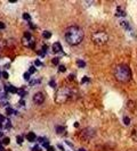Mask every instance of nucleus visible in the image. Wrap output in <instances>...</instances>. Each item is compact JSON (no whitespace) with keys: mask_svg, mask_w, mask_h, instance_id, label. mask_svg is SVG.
Segmentation results:
<instances>
[{"mask_svg":"<svg viewBox=\"0 0 137 151\" xmlns=\"http://www.w3.org/2000/svg\"><path fill=\"white\" fill-rule=\"evenodd\" d=\"M3 77H5V78H8V74H7V72H3Z\"/></svg>","mask_w":137,"mask_h":151,"instance_id":"obj_36","label":"nucleus"},{"mask_svg":"<svg viewBox=\"0 0 137 151\" xmlns=\"http://www.w3.org/2000/svg\"><path fill=\"white\" fill-rule=\"evenodd\" d=\"M34 72H35V67L34 66H31L30 70H29V73H30V74H33Z\"/></svg>","mask_w":137,"mask_h":151,"instance_id":"obj_28","label":"nucleus"},{"mask_svg":"<svg viewBox=\"0 0 137 151\" xmlns=\"http://www.w3.org/2000/svg\"><path fill=\"white\" fill-rule=\"evenodd\" d=\"M115 16L117 17H125L126 16V12H125V8H122V7H118L117 8V12H115Z\"/></svg>","mask_w":137,"mask_h":151,"instance_id":"obj_8","label":"nucleus"},{"mask_svg":"<svg viewBox=\"0 0 137 151\" xmlns=\"http://www.w3.org/2000/svg\"><path fill=\"white\" fill-rule=\"evenodd\" d=\"M43 101H45V96L41 92H38V93H35L33 96V102L35 104H43Z\"/></svg>","mask_w":137,"mask_h":151,"instance_id":"obj_6","label":"nucleus"},{"mask_svg":"<svg viewBox=\"0 0 137 151\" xmlns=\"http://www.w3.org/2000/svg\"><path fill=\"white\" fill-rule=\"evenodd\" d=\"M12 127V125H10V122L7 120V123H6V128H10Z\"/></svg>","mask_w":137,"mask_h":151,"instance_id":"obj_33","label":"nucleus"},{"mask_svg":"<svg viewBox=\"0 0 137 151\" xmlns=\"http://www.w3.org/2000/svg\"><path fill=\"white\" fill-rule=\"evenodd\" d=\"M38 142H39V146H42L43 148H49V141H48V139H46V138H43V136H41V138H39L38 139Z\"/></svg>","mask_w":137,"mask_h":151,"instance_id":"obj_7","label":"nucleus"},{"mask_svg":"<svg viewBox=\"0 0 137 151\" xmlns=\"http://www.w3.org/2000/svg\"><path fill=\"white\" fill-rule=\"evenodd\" d=\"M5 27H6V25L4 24L3 22H0V30H4V28H5Z\"/></svg>","mask_w":137,"mask_h":151,"instance_id":"obj_34","label":"nucleus"},{"mask_svg":"<svg viewBox=\"0 0 137 151\" xmlns=\"http://www.w3.org/2000/svg\"><path fill=\"white\" fill-rule=\"evenodd\" d=\"M0 76H1V75H0Z\"/></svg>","mask_w":137,"mask_h":151,"instance_id":"obj_41","label":"nucleus"},{"mask_svg":"<svg viewBox=\"0 0 137 151\" xmlns=\"http://www.w3.org/2000/svg\"><path fill=\"white\" fill-rule=\"evenodd\" d=\"M6 112H7L8 115H14V114H16L15 110H14L13 108H10V107H7V108H6Z\"/></svg>","mask_w":137,"mask_h":151,"instance_id":"obj_15","label":"nucleus"},{"mask_svg":"<svg viewBox=\"0 0 137 151\" xmlns=\"http://www.w3.org/2000/svg\"><path fill=\"white\" fill-rule=\"evenodd\" d=\"M23 77H24V78L26 80V81H29V80H30V73H29V72L24 73V75H23Z\"/></svg>","mask_w":137,"mask_h":151,"instance_id":"obj_25","label":"nucleus"},{"mask_svg":"<svg viewBox=\"0 0 137 151\" xmlns=\"http://www.w3.org/2000/svg\"><path fill=\"white\" fill-rule=\"evenodd\" d=\"M127 107H128V109H129V110H134V108H135V104H134V101H132V100H129V101H128V104H127Z\"/></svg>","mask_w":137,"mask_h":151,"instance_id":"obj_14","label":"nucleus"},{"mask_svg":"<svg viewBox=\"0 0 137 151\" xmlns=\"http://www.w3.org/2000/svg\"><path fill=\"white\" fill-rule=\"evenodd\" d=\"M92 40L96 46H103L107 42L109 35H107L105 32H96L95 34H93Z\"/></svg>","mask_w":137,"mask_h":151,"instance_id":"obj_4","label":"nucleus"},{"mask_svg":"<svg viewBox=\"0 0 137 151\" xmlns=\"http://www.w3.org/2000/svg\"><path fill=\"white\" fill-rule=\"evenodd\" d=\"M123 123H125V125H129L130 124V119H129V117H123Z\"/></svg>","mask_w":137,"mask_h":151,"instance_id":"obj_21","label":"nucleus"},{"mask_svg":"<svg viewBox=\"0 0 137 151\" xmlns=\"http://www.w3.org/2000/svg\"><path fill=\"white\" fill-rule=\"evenodd\" d=\"M131 139L134 140V141H136L137 142V126H135L134 128H132V131H131Z\"/></svg>","mask_w":137,"mask_h":151,"instance_id":"obj_13","label":"nucleus"},{"mask_svg":"<svg viewBox=\"0 0 137 151\" xmlns=\"http://www.w3.org/2000/svg\"><path fill=\"white\" fill-rule=\"evenodd\" d=\"M65 70H66V68H65V66H63V65H61V66L58 67V70H60V72H62V73H64Z\"/></svg>","mask_w":137,"mask_h":151,"instance_id":"obj_27","label":"nucleus"},{"mask_svg":"<svg viewBox=\"0 0 137 151\" xmlns=\"http://www.w3.org/2000/svg\"><path fill=\"white\" fill-rule=\"evenodd\" d=\"M120 25H121L125 30H130V25H129V23L127 22L126 20H120Z\"/></svg>","mask_w":137,"mask_h":151,"instance_id":"obj_10","label":"nucleus"},{"mask_svg":"<svg viewBox=\"0 0 137 151\" xmlns=\"http://www.w3.org/2000/svg\"><path fill=\"white\" fill-rule=\"evenodd\" d=\"M4 122H5V118H4V116H1V115H0V125L3 124Z\"/></svg>","mask_w":137,"mask_h":151,"instance_id":"obj_35","label":"nucleus"},{"mask_svg":"<svg viewBox=\"0 0 137 151\" xmlns=\"http://www.w3.org/2000/svg\"><path fill=\"white\" fill-rule=\"evenodd\" d=\"M62 51V46H61L60 42H55L54 44H53V52H55V54H58V52Z\"/></svg>","mask_w":137,"mask_h":151,"instance_id":"obj_9","label":"nucleus"},{"mask_svg":"<svg viewBox=\"0 0 137 151\" xmlns=\"http://www.w3.org/2000/svg\"><path fill=\"white\" fill-rule=\"evenodd\" d=\"M82 83H88V82H89V78H88V77L87 76H85V77H83V78H82Z\"/></svg>","mask_w":137,"mask_h":151,"instance_id":"obj_31","label":"nucleus"},{"mask_svg":"<svg viewBox=\"0 0 137 151\" xmlns=\"http://www.w3.org/2000/svg\"><path fill=\"white\" fill-rule=\"evenodd\" d=\"M32 151H41V148H40V146H39V144H37V146H33Z\"/></svg>","mask_w":137,"mask_h":151,"instance_id":"obj_26","label":"nucleus"},{"mask_svg":"<svg viewBox=\"0 0 137 151\" xmlns=\"http://www.w3.org/2000/svg\"><path fill=\"white\" fill-rule=\"evenodd\" d=\"M16 141H17L18 144H22V143H23V136H22V135H18L17 139H16Z\"/></svg>","mask_w":137,"mask_h":151,"instance_id":"obj_22","label":"nucleus"},{"mask_svg":"<svg viewBox=\"0 0 137 151\" xmlns=\"http://www.w3.org/2000/svg\"><path fill=\"white\" fill-rule=\"evenodd\" d=\"M34 65H35V66H41V62H40L39 59H35L34 60Z\"/></svg>","mask_w":137,"mask_h":151,"instance_id":"obj_30","label":"nucleus"},{"mask_svg":"<svg viewBox=\"0 0 137 151\" xmlns=\"http://www.w3.org/2000/svg\"><path fill=\"white\" fill-rule=\"evenodd\" d=\"M35 139H37V136H35V134L33 133V132H30V133L26 135V140H27V141H30V142L34 141Z\"/></svg>","mask_w":137,"mask_h":151,"instance_id":"obj_11","label":"nucleus"},{"mask_svg":"<svg viewBox=\"0 0 137 151\" xmlns=\"http://www.w3.org/2000/svg\"><path fill=\"white\" fill-rule=\"evenodd\" d=\"M40 82V80H38V78H35V80H31L30 81V85H35V84H38Z\"/></svg>","mask_w":137,"mask_h":151,"instance_id":"obj_20","label":"nucleus"},{"mask_svg":"<svg viewBox=\"0 0 137 151\" xmlns=\"http://www.w3.org/2000/svg\"><path fill=\"white\" fill-rule=\"evenodd\" d=\"M4 44H5V43H4L3 41H0V51H1V50H3V48H4Z\"/></svg>","mask_w":137,"mask_h":151,"instance_id":"obj_37","label":"nucleus"},{"mask_svg":"<svg viewBox=\"0 0 137 151\" xmlns=\"http://www.w3.org/2000/svg\"><path fill=\"white\" fill-rule=\"evenodd\" d=\"M52 62H53V64H54V65H58V62H60V58H57V57L53 58Z\"/></svg>","mask_w":137,"mask_h":151,"instance_id":"obj_24","label":"nucleus"},{"mask_svg":"<svg viewBox=\"0 0 137 151\" xmlns=\"http://www.w3.org/2000/svg\"><path fill=\"white\" fill-rule=\"evenodd\" d=\"M3 143H4V144H8V143H9V139H8V138H6V139H4Z\"/></svg>","mask_w":137,"mask_h":151,"instance_id":"obj_32","label":"nucleus"},{"mask_svg":"<svg viewBox=\"0 0 137 151\" xmlns=\"http://www.w3.org/2000/svg\"><path fill=\"white\" fill-rule=\"evenodd\" d=\"M71 96H72V91L69 88H62V89H60L56 92L55 98H56L57 102H65L70 99Z\"/></svg>","mask_w":137,"mask_h":151,"instance_id":"obj_3","label":"nucleus"},{"mask_svg":"<svg viewBox=\"0 0 137 151\" xmlns=\"http://www.w3.org/2000/svg\"><path fill=\"white\" fill-rule=\"evenodd\" d=\"M6 91H9L10 93H18V89L13 85H9L8 88H6Z\"/></svg>","mask_w":137,"mask_h":151,"instance_id":"obj_12","label":"nucleus"},{"mask_svg":"<svg viewBox=\"0 0 137 151\" xmlns=\"http://www.w3.org/2000/svg\"><path fill=\"white\" fill-rule=\"evenodd\" d=\"M114 76L120 83H127L131 80V70L126 64H119L114 68Z\"/></svg>","mask_w":137,"mask_h":151,"instance_id":"obj_2","label":"nucleus"},{"mask_svg":"<svg viewBox=\"0 0 137 151\" xmlns=\"http://www.w3.org/2000/svg\"><path fill=\"white\" fill-rule=\"evenodd\" d=\"M74 127H79V123H74Z\"/></svg>","mask_w":137,"mask_h":151,"instance_id":"obj_39","label":"nucleus"},{"mask_svg":"<svg viewBox=\"0 0 137 151\" xmlns=\"http://www.w3.org/2000/svg\"><path fill=\"white\" fill-rule=\"evenodd\" d=\"M64 130H65V127L64 126H56V133H63L64 132Z\"/></svg>","mask_w":137,"mask_h":151,"instance_id":"obj_18","label":"nucleus"},{"mask_svg":"<svg viewBox=\"0 0 137 151\" xmlns=\"http://www.w3.org/2000/svg\"><path fill=\"white\" fill-rule=\"evenodd\" d=\"M78 151H86V150H85V149H79Z\"/></svg>","mask_w":137,"mask_h":151,"instance_id":"obj_40","label":"nucleus"},{"mask_svg":"<svg viewBox=\"0 0 137 151\" xmlns=\"http://www.w3.org/2000/svg\"><path fill=\"white\" fill-rule=\"evenodd\" d=\"M94 134H95L94 130L90 128V127H88V128H86V130L82 131L81 136H83V139H85V140H89V139H92L93 136H94Z\"/></svg>","mask_w":137,"mask_h":151,"instance_id":"obj_5","label":"nucleus"},{"mask_svg":"<svg viewBox=\"0 0 137 151\" xmlns=\"http://www.w3.org/2000/svg\"><path fill=\"white\" fill-rule=\"evenodd\" d=\"M24 39H25V40H31V34H30V32H25V33H24Z\"/></svg>","mask_w":137,"mask_h":151,"instance_id":"obj_23","label":"nucleus"},{"mask_svg":"<svg viewBox=\"0 0 137 151\" xmlns=\"http://www.w3.org/2000/svg\"><path fill=\"white\" fill-rule=\"evenodd\" d=\"M65 41L71 46H78L82 42L83 40V31L79 26H70L65 31Z\"/></svg>","mask_w":137,"mask_h":151,"instance_id":"obj_1","label":"nucleus"},{"mask_svg":"<svg viewBox=\"0 0 137 151\" xmlns=\"http://www.w3.org/2000/svg\"><path fill=\"white\" fill-rule=\"evenodd\" d=\"M23 18H24L25 20H27V22H29V20H31V16L29 15V14H27V12H24V14H23V16H22Z\"/></svg>","mask_w":137,"mask_h":151,"instance_id":"obj_19","label":"nucleus"},{"mask_svg":"<svg viewBox=\"0 0 137 151\" xmlns=\"http://www.w3.org/2000/svg\"><path fill=\"white\" fill-rule=\"evenodd\" d=\"M48 151H54V148H53V146H49V148H48Z\"/></svg>","mask_w":137,"mask_h":151,"instance_id":"obj_38","label":"nucleus"},{"mask_svg":"<svg viewBox=\"0 0 137 151\" xmlns=\"http://www.w3.org/2000/svg\"><path fill=\"white\" fill-rule=\"evenodd\" d=\"M49 86H52V88H56V83H55V81H50L49 82Z\"/></svg>","mask_w":137,"mask_h":151,"instance_id":"obj_29","label":"nucleus"},{"mask_svg":"<svg viewBox=\"0 0 137 151\" xmlns=\"http://www.w3.org/2000/svg\"><path fill=\"white\" fill-rule=\"evenodd\" d=\"M77 65H78L79 67H81V68H83V67L86 66V62H83V60H81V59H78V60H77Z\"/></svg>","mask_w":137,"mask_h":151,"instance_id":"obj_17","label":"nucleus"},{"mask_svg":"<svg viewBox=\"0 0 137 151\" xmlns=\"http://www.w3.org/2000/svg\"><path fill=\"white\" fill-rule=\"evenodd\" d=\"M42 36L45 38V39H49V38L52 36V33H50L49 31H43V32H42Z\"/></svg>","mask_w":137,"mask_h":151,"instance_id":"obj_16","label":"nucleus"}]
</instances>
